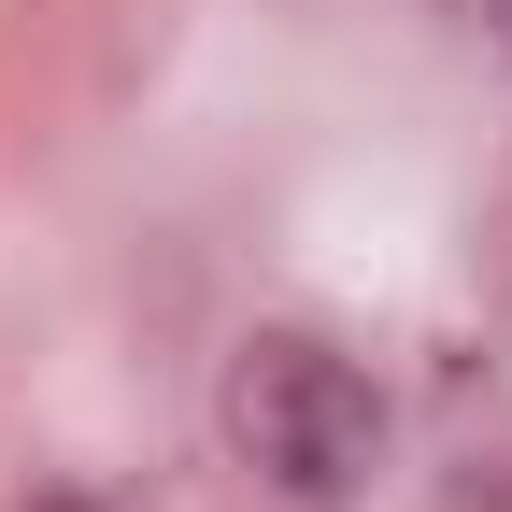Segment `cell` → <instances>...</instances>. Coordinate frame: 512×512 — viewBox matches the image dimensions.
I'll return each mask as SVG.
<instances>
[{
    "label": "cell",
    "instance_id": "6da1fadb",
    "mask_svg": "<svg viewBox=\"0 0 512 512\" xmlns=\"http://www.w3.org/2000/svg\"><path fill=\"white\" fill-rule=\"evenodd\" d=\"M214 427H228V456L271 484V498H299V512H342V498H370V470H384L370 370H342L328 342H299V328H271V342L228 356Z\"/></svg>",
    "mask_w": 512,
    "mask_h": 512
}]
</instances>
